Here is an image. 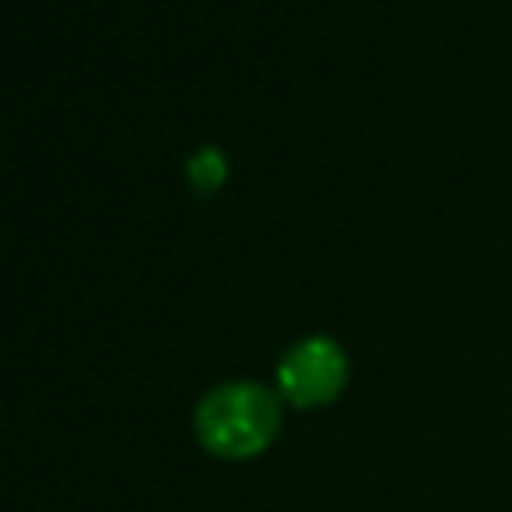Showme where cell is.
Here are the masks:
<instances>
[{"instance_id": "1", "label": "cell", "mask_w": 512, "mask_h": 512, "mask_svg": "<svg viewBox=\"0 0 512 512\" xmlns=\"http://www.w3.org/2000/svg\"><path fill=\"white\" fill-rule=\"evenodd\" d=\"M192 428L204 452L220 460H252L272 444L280 428V404L256 380H228L196 404Z\"/></svg>"}, {"instance_id": "2", "label": "cell", "mask_w": 512, "mask_h": 512, "mask_svg": "<svg viewBox=\"0 0 512 512\" xmlns=\"http://www.w3.org/2000/svg\"><path fill=\"white\" fill-rule=\"evenodd\" d=\"M276 376H280V392L296 408H316V404H328L344 388L348 360L332 340L308 336V340H300L284 352Z\"/></svg>"}, {"instance_id": "3", "label": "cell", "mask_w": 512, "mask_h": 512, "mask_svg": "<svg viewBox=\"0 0 512 512\" xmlns=\"http://www.w3.org/2000/svg\"><path fill=\"white\" fill-rule=\"evenodd\" d=\"M224 180H228V156L220 148H200L188 160V184L200 196H212L216 188H224Z\"/></svg>"}]
</instances>
